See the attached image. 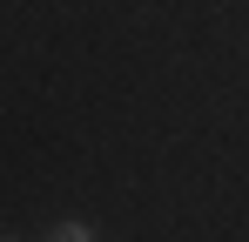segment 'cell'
Segmentation results:
<instances>
[{
  "instance_id": "cell-1",
  "label": "cell",
  "mask_w": 249,
  "mask_h": 242,
  "mask_svg": "<svg viewBox=\"0 0 249 242\" xmlns=\"http://www.w3.org/2000/svg\"><path fill=\"white\" fill-rule=\"evenodd\" d=\"M47 242H94V229H88V222H61Z\"/></svg>"
},
{
  "instance_id": "cell-2",
  "label": "cell",
  "mask_w": 249,
  "mask_h": 242,
  "mask_svg": "<svg viewBox=\"0 0 249 242\" xmlns=\"http://www.w3.org/2000/svg\"><path fill=\"white\" fill-rule=\"evenodd\" d=\"M0 242H14V236H0Z\"/></svg>"
}]
</instances>
